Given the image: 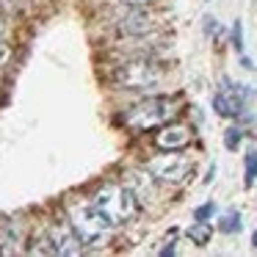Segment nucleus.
Here are the masks:
<instances>
[{
    "label": "nucleus",
    "instance_id": "f257e3e1",
    "mask_svg": "<svg viewBox=\"0 0 257 257\" xmlns=\"http://www.w3.org/2000/svg\"><path fill=\"white\" fill-rule=\"evenodd\" d=\"M67 221L78 232L83 246H102L111 238L113 224L91 199H69L67 202Z\"/></svg>",
    "mask_w": 257,
    "mask_h": 257
},
{
    "label": "nucleus",
    "instance_id": "f03ea898",
    "mask_svg": "<svg viewBox=\"0 0 257 257\" xmlns=\"http://www.w3.org/2000/svg\"><path fill=\"white\" fill-rule=\"evenodd\" d=\"M166 69L152 56H133L113 69V83L127 91H152L163 83Z\"/></svg>",
    "mask_w": 257,
    "mask_h": 257
},
{
    "label": "nucleus",
    "instance_id": "7ed1b4c3",
    "mask_svg": "<svg viewBox=\"0 0 257 257\" xmlns=\"http://www.w3.org/2000/svg\"><path fill=\"white\" fill-rule=\"evenodd\" d=\"M91 202L105 213V218L113 224V227H116V224L130 221V218L139 213V202H136L133 191H130L124 183H113V180L102 183L100 188L94 191Z\"/></svg>",
    "mask_w": 257,
    "mask_h": 257
},
{
    "label": "nucleus",
    "instance_id": "20e7f679",
    "mask_svg": "<svg viewBox=\"0 0 257 257\" xmlns=\"http://www.w3.org/2000/svg\"><path fill=\"white\" fill-rule=\"evenodd\" d=\"M147 169L158 183H169V185H180L188 177H194V161L180 155V150H169L163 155L152 158L147 163Z\"/></svg>",
    "mask_w": 257,
    "mask_h": 257
},
{
    "label": "nucleus",
    "instance_id": "39448f33",
    "mask_svg": "<svg viewBox=\"0 0 257 257\" xmlns=\"http://www.w3.org/2000/svg\"><path fill=\"white\" fill-rule=\"evenodd\" d=\"M172 116H174V111L166 100L150 97V100L139 102L136 108H130V111L124 113V124H127L130 130H136V133H144V130H152V127H158V124L169 122Z\"/></svg>",
    "mask_w": 257,
    "mask_h": 257
},
{
    "label": "nucleus",
    "instance_id": "423d86ee",
    "mask_svg": "<svg viewBox=\"0 0 257 257\" xmlns=\"http://www.w3.org/2000/svg\"><path fill=\"white\" fill-rule=\"evenodd\" d=\"M47 240H50V249L53 254H64V257H72L83 251V243H80L78 232L72 229L69 221H53L47 227Z\"/></svg>",
    "mask_w": 257,
    "mask_h": 257
},
{
    "label": "nucleus",
    "instance_id": "0eeeda50",
    "mask_svg": "<svg viewBox=\"0 0 257 257\" xmlns=\"http://www.w3.org/2000/svg\"><path fill=\"white\" fill-rule=\"evenodd\" d=\"M191 139H194V130H191L188 124H183V122L166 124V122H163L161 127H158V133H155V147L161 152H169V150H180V152H183L185 147L191 144Z\"/></svg>",
    "mask_w": 257,
    "mask_h": 257
},
{
    "label": "nucleus",
    "instance_id": "6e6552de",
    "mask_svg": "<svg viewBox=\"0 0 257 257\" xmlns=\"http://www.w3.org/2000/svg\"><path fill=\"white\" fill-rule=\"evenodd\" d=\"M124 185L133 191L136 202H155L158 199V180L150 174V169H127Z\"/></svg>",
    "mask_w": 257,
    "mask_h": 257
},
{
    "label": "nucleus",
    "instance_id": "1a4fd4ad",
    "mask_svg": "<svg viewBox=\"0 0 257 257\" xmlns=\"http://www.w3.org/2000/svg\"><path fill=\"white\" fill-rule=\"evenodd\" d=\"M119 31L124 36H147L155 31V14L147 12V6H130V12L119 20Z\"/></svg>",
    "mask_w": 257,
    "mask_h": 257
},
{
    "label": "nucleus",
    "instance_id": "9d476101",
    "mask_svg": "<svg viewBox=\"0 0 257 257\" xmlns=\"http://www.w3.org/2000/svg\"><path fill=\"white\" fill-rule=\"evenodd\" d=\"M213 111L218 116H238L243 111V100H240V91L235 89L229 80H221V89L213 94Z\"/></svg>",
    "mask_w": 257,
    "mask_h": 257
},
{
    "label": "nucleus",
    "instance_id": "9b49d317",
    "mask_svg": "<svg viewBox=\"0 0 257 257\" xmlns=\"http://www.w3.org/2000/svg\"><path fill=\"white\" fill-rule=\"evenodd\" d=\"M188 238H191V243H196V246H207L213 238V224L210 221H194L188 227Z\"/></svg>",
    "mask_w": 257,
    "mask_h": 257
},
{
    "label": "nucleus",
    "instance_id": "f8f14e48",
    "mask_svg": "<svg viewBox=\"0 0 257 257\" xmlns=\"http://www.w3.org/2000/svg\"><path fill=\"white\" fill-rule=\"evenodd\" d=\"M240 227H243V224H240L238 210H227L221 216V221H218V229H221V232H240Z\"/></svg>",
    "mask_w": 257,
    "mask_h": 257
},
{
    "label": "nucleus",
    "instance_id": "ddd939ff",
    "mask_svg": "<svg viewBox=\"0 0 257 257\" xmlns=\"http://www.w3.org/2000/svg\"><path fill=\"white\" fill-rule=\"evenodd\" d=\"M254 180H257V150H249L246 152V174H243L246 188H251Z\"/></svg>",
    "mask_w": 257,
    "mask_h": 257
},
{
    "label": "nucleus",
    "instance_id": "4468645a",
    "mask_svg": "<svg viewBox=\"0 0 257 257\" xmlns=\"http://www.w3.org/2000/svg\"><path fill=\"white\" fill-rule=\"evenodd\" d=\"M240 139H243V133H240L238 127L224 130V147H227L229 152H232V150H238V147H240Z\"/></svg>",
    "mask_w": 257,
    "mask_h": 257
},
{
    "label": "nucleus",
    "instance_id": "2eb2a0df",
    "mask_svg": "<svg viewBox=\"0 0 257 257\" xmlns=\"http://www.w3.org/2000/svg\"><path fill=\"white\" fill-rule=\"evenodd\" d=\"M213 210H216L213 199H210V202H205V205H199V207L194 210V221H207V218L213 216Z\"/></svg>",
    "mask_w": 257,
    "mask_h": 257
},
{
    "label": "nucleus",
    "instance_id": "dca6fc26",
    "mask_svg": "<svg viewBox=\"0 0 257 257\" xmlns=\"http://www.w3.org/2000/svg\"><path fill=\"white\" fill-rule=\"evenodd\" d=\"M232 45H235V50H243V25H240V20H235V25H232Z\"/></svg>",
    "mask_w": 257,
    "mask_h": 257
},
{
    "label": "nucleus",
    "instance_id": "f3484780",
    "mask_svg": "<svg viewBox=\"0 0 257 257\" xmlns=\"http://www.w3.org/2000/svg\"><path fill=\"white\" fill-rule=\"evenodd\" d=\"M9 58H12V45L6 39H0V67H6Z\"/></svg>",
    "mask_w": 257,
    "mask_h": 257
},
{
    "label": "nucleus",
    "instance_id": "a211bd4d",
    "mask_svg": "<svg viewBox=\"0 0 257 257\" xmlns=\"http://www.w3.org/2000/svg\"><path fill=\"white\" fill-rule=\"evenodd\" d=\"M119 6H152V3H155V0H116Z\"/></svg>",
    "mask_w": 257,
    "mask_h": 257
},
{
    "label": "nucleus",
    "instance_id": "6ab92c4d",
    "mask_svg": "<svg viewBox=\"0 0 257 257\" xmlns=\"http://www.w3.org/2000/svg\"><path fill=\"white\" fill-rule=\"evenodd\" d=\"M205 23H207V25H205V28H207V31H218V25H216V20H210V17H207V20H205Z\"/></svg>",
    "mask_w": 257,
    "mask_h": 257
},
{
    "label": "nucleus",
    "instance_id": "aec40b11",
    "mask_svg": "<svg viewBox=\"0 0 257 257\" xmlns=\"http://www.w3.org/2000/svg\"><path fill=\"white\" fill-rule=\"evenodd\" d=\"M161 254H163V257H166V254H174V243L163 246V249H161Z\"/></svg>",
    "mask_w": 257,
    "mask_h": 257
},
{
    "label": "nucleus",
    "instance_id": "412c9836",
    "mask_svg": "<svg viewBox=\"0 0 257 257\" xmlns=\"http://www.w3.org/2000/svg\"><path fill=\"white\" fill-rule=\"evenodd\" d=\"M216 177V166H210V172H207V177H205V183H210V180Z\"/></svg>",
    "mask_w": 257,
    "mask_h": 257
},
{
    "label": "nucleus",
    "instance_id": "4be33fe9",
    "mask_svg": "<svg viewBox=\"0 0 257 257\" xmlns=\"http://www.w3.org/2000/svg\"><path fill=\"white\" fill-rule=\"evenodd\" d=\"M251 246L257 249V229H254V235H251Z\"/></svg>",
    "mask_w": 257,
    "mask_h": 257
},
{
    "label": "nucleus",
    "instance_id": "5701e85b",
    "mask_svg": "<svg viewBox=\"0 0 257 257\" xmlns=\"http://www.w3.org/2000/svg\"><path fill=\"white\" fill-rule=\"evenodd\" d=\"M0 31H3V14H0Z\"/></svg>",
    "mask_w": 257,
    "mask_h": 257
}]
</instances>
